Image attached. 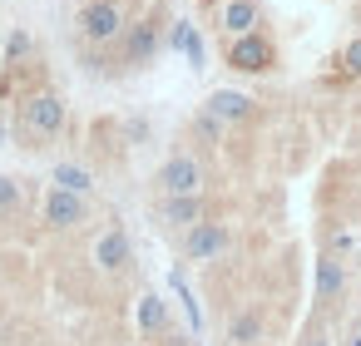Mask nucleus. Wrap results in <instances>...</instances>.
<instances>
[{"label": "nucleus", "instance_id": "obj_1", "mask_svg": "<svg viewBox=\"0 0 361 346\" xmlns=\"http://www.w3.org/2000/svg\"><path fill=\"white\" fill-rule=\"evenodd\" d=\"M65 99L55 94V89H35V94H25L20 99V139H25V149H40V144H50V139H60L65 134Z\"/></svg>", "mask_w": 361, "mask_h": 346}, {"label": "nucleus", "instance_id": "obj_2", "mask_svg": "<svg viewBox=\"0 0 361 346\" xmlns=\"http://www.w3.org/2000/svg\"><path fill=\"white\" fill-rule=\"evenodd\" d=\"M75 25H80V35L90 45H114L124 35V25H129V11H124V0H90Z\"/></svg>", "mask_w": 361, "mask_h": 346}, {"label": "nucleus", "instance_id": "obj_3", "mask_svg": "<svg viewBox=\"0 0 361 346\" xmlns=\"http://www.w3.org/2000/svg\"><path fill=\"white\" fill-rule=\"evenodd\" d=\"M228 65H233L238 75H267V70L277 65V45H272L262 30L233 35V45H228Z\"/></svg>", "mask_w": 361, "mask_h": 346}, {"label": "nucleus", "instance_id": "obj_4", "mask_svg": "<svg viewBox=\"0 0 361 346\" xmlns=\"http://www.w3.org/2000/svg\"><path fill=\"white\" fill-rule=\"evenodd\" d=\"M228 223H218V218H198L193 228H183V257L188 262H218L223 252H228Z\"/></svg>", "mask_w": 361, "mask_h": 346}, {"label": "nucleus", "instance_id": "obj_5", "mask_svg": "<svg viewBox=\"0 0 361 346\" xmlns=\"http://www.w3.org/2000/svg\"><path fill=\"white\" fill-rule=\"evenodd\" d=\"M203 183H208V173H203V163L193 154H173L159 168V193L164 198H173V193H203Z\"/></svg>", "mask_w": 361, "mask_h": 346}, {"label": "nucleus", "instance_id": "obj_6", "mask_svg": "<svg viewBox=\"0 0 361 346\" xmlns=\"http://www.w3.org/2000/svg\"><path fill=\"white\" fill-rule=\"evenodd\" d=\"M80 223H90V198L85 193H70V188H50L45 193V228L70 233Z\"/></svg>", "mask_w": 361, "mask_h": 346}, {"label": "nucleus", "instance_id": "obj_7", "mask_svg": "<svg viewBox=\"0 0 361 346\" xmlns=\"http://www.w3.org/2000/svg\"><path fill=\"white\" fill-rule=\"evenodd\" d=\"M90 257H94V267H99V272H124V267L134 262V242H129V233H124V228H104V233L94 237Z\"/></svg>", "mask_w": 361, "mask_h": 346}, {"label": "nucleus", "instance_id": "obj_8", "mask_svg": "<svg viewBox=\"0 0 361 346\" xmlns=\"http://www.w3.org/2000/svg\"><path fill=\"white\" fill-rule=\"evenodd\" d=\"M124 65H149L159 55V25L154 20H139V25H124Z\"/></svg>", "mask_w": 361, "mask_h": 346}, {"label": "nucleus", "instance_id": "obj_9", "mask_svg": "<svg viewBox=\"0 0 361 346\" xmlns=\"http://www.w3.org/2000/svg\"><path fill=\"white\" fill-rule=\"evenodd\" d=\"M159 218L169 228H193L198 218H208V203H203V193H173L159 203Z\"/></svg>", "mask_w": 361, "mask_h": 346}, {"label": "nucleus", "instance_id": "obj_10", "mask_svg": "<svg viewBox=\"0 0 361 346\" xmlns=\"http://www.w3.org/2000/svg\"><path fill=\"white\" fill-rule=\"evenodd\" d=\"M203 109H208L218 124H243V119H252V99H247L243 89H213Z\"/></svg>", "mask_w": 361, "mask_h": 346}, {"label": "nucleus", "instance_id": "obj_11", "mask_svg": "<svg viewBox=\"0 0 361 346\" xmlns=\"http://www.w3.org/2000/svg\"><path fill=\"white\" fill-rule=\"evenodd\" d=\"M341 292H346V262L341 257H322L317 262V302L331 307V302H341Z\"/></svg>", "mask_w": 361, "mask_h": 346}, {"label": "nucleus", "instance_id": "obj_12", "mask_svg": "<svg viewBox=\"0 0 361 346\" xmlns=\"http://www.w3.org/2000/svg\"><path fill=\"white\" fill-rule=\"evenodd\" d=\"M218 20H223L228 35H247V30H257L262 16H257V0H223V16Z\"/></svg>", "mask_w": 361, "mask_h": 346}, {"label": "nucleus", "instance_id": "obj_13", "mask_svg": "<svg viewBox=\"0 0 361 346\" xmlns=\"http://www.w3.org/2000/svg\"><path fill=\"white\" fill-rule=\"evenodd\" d=\"M164 326H169V302L154 297V292H144L139 297V331L144 336H164Z\"/></svg>", "mask_w": 361, "mask_h": 346}, {"label": "nucleus", "instance_id": "obj_14", "mask_svg": "<svg viewBox=\"0 0 361 346\" xmlns=\"http://www.w3.org/2000/svg\"><path fill=\"white\" fill-rule=\"evenodd\" d=\"M228 341H233V346H257V341H262V316H257L252 307L238 311V316L228 321Z\"/></svg>", "mask_w": 361, "mask_h": 346}, {"label": "nucleus", "instance_id": "obj_15", "mask_svg": "<svg viewBox=\"0 0 361 346\" xmlns=\"http://www.w3.org/2000/svg\"><path fill=\"white\" fill-rule=\"evenodd\" d=\"M55 188H70V193H85V198H90L94 173H90V168H80V163H55Z\"/></svg>", "mask_w": 361, "mask_h": 346}, {"label": "nucleus", "instance_id": "obj_16", "mask_svg": "<svg viewBox=\"0 0 361 346\" xmlns=\"http://www.w3.org/2000/svg\"><path fill=\"white\" fill-rule=\"evenodd\" d=\"M173 50H183V55L193 60V70H203V40L193 35V25H188V20H178V25H173Z\"/></svg>", "mask_w": 361, "mask_h": 346}, {"label": "nucleus", "instance_id": "obj_17", "mask_svg": "<svg viewBox=\"0 0 361 346\" xmlns=\"http://www.w3.org/2000/svg\"><path fill=\"white\" fill-rule=\"evenodd\" d=\"M25 203V183L20 178H6V173H0V218H6V213H16Z\"/></svg>", "mask_w": 361, "mask_h": 346}, {"label": "nucleus", "instance_id": "obj_18", "mask_svg": "<svg viewBox=\"0 0 361 346\" xmlns=\"http://www.w3.org/2000/svg\"><path fill=\"white\" fill-rule=\"evenodd\" d=\"M341 75H346V80H361V35L341 50Z\"/></svg>", "mask_w": 361, "mask_h": 346}, {"label": "nucleus", "instance_id": "obj_19", "mask_svg": "<svg viewBox=\"0 0 361 346\" xmlns=\"http://www.w3.org/2000/svg\"><path fill=\"white\" fill-rule=\"evenodd\" d=\"M20 55H30V35H25V30H16V35L6 40V60H20Z\"/></svg>", "mask_w": 361, "mask_h": 346}, {"label": "nucleus", "instance_id": "obj_20", "mask_svg": "<svg viewBox=\"0 0 361 346\" xmlns=\"http://www.w3.org/2000/svg\"><path fill=\"white\" fill-rule=\"evenodd\" d=\"M193 129H198V134H203V139H213V144H218V134H223V124H218V119H213V114H208V109H203V114H198V119H193Z\"/></svg>", "mask_w": 361, "mask_h": 346}, {"label": "nucleus", "instance_id": "obj_21", "mask_svg": "<svg viewBox=\"0 0 361 346\" xmlns=\"http://www.w3.org/2000/svg\"><path fill=\"white\" fill-rule=\"evenodd\" d=\"M297 346H336V341H331V336H326V331H307V336H302V341H297Z\"/></svg>", "mask_w": 361, "mask_h": 346}, {"label": "nucleus", "instance_id": "obj_22", "mask_svg": "<svg viewBox=\"0 0 361 346\" xmlns=\"http://www.w3.org/2000/svg\"><path fill=\"white\" fill-rule=\"evenodd\" d=\"M351 346H361V331H356V336H351Z\"/></svg>", "mask_w": 361, "mask_h": 346}]
</instances>
